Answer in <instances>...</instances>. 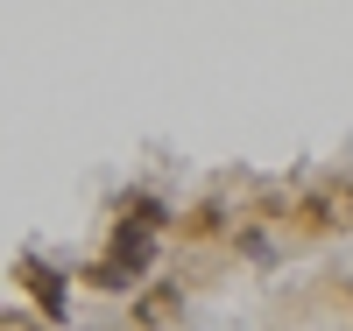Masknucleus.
Wrapping results in <instances>:
<instances>
[]
</instances>
